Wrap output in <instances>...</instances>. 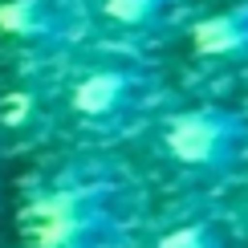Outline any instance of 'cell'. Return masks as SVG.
I'll list each match as a JSON object with an SVG mask.
<instances>
[{
	"instance_id": "8992f818",
	"label": "cell",
	"mask_w": 248,
	"mask_h": 248,
	"mask_svg": "<svg viewBox=\"0 0 248 248\" xmlns=\"http://www.w3.org/2000/svg\"><path fill=\"white\" fill-rule=\"evenodd\" d=\"M147 248H232V236L220 216L212 212H187L175 216L163 228H155Z\"/></svg>"
},
{
	"instance_id": "277c9868",
	"label": "cell",
	"mask_w": 248,
	"mask_h": 248,
	"mask_svg": "<svg viewBox=\"0 0 248 248\" xmlns=\"http://www.w3.org/2000/svg\"><path fill=\"white\" fill-rule=\"evenodd\" d=\"M191 45L200 57H244L248 53V0L216 16H203L191 29Z\"/></svg>"
},
{
	"instance_id": "7a4b0ae2",
	"label": "cell",
	"mask_w": 248,
	"mask_h": 248,
	"mask_svg": "<svg viewBox=\"0 0 248 248\" xmlns=\"http://www.w3.org/2000/svg\"><path fill=\"white\" fill-rule=\"evenodd\" d=\"M159 147L175 171L228 175L248 155V122L224 106H195L167 118Z\"/></svg>"
},
{
	"instance_id": "52a82bcc",
	"label": "cell",
	"mask_w": 248,
	"mask_h": 248,
	"mask_svg": "<svg viewBox=\"0 0 248 248\" xmlns=\"http://www.w3.org/2000/svg\"><path fill=\"white\" fill-rule=\"evenodd\" d=\"M171 0H102V16L122 29H151L167 16Z\"/></svg>"
},
{
	"instance_id": "6da1fadb",
	"label": "cell",
	"mask_w": 248,
	"mask_h": 248,
	"mask_svg": "<svg viewBox=\"0 0 248 248\" xmlns=\"http://www.w3.org/2000/svg\"><path fill=\"white\" fill-rule=\"evenodd\" d=\"M139 200L122 179L78 171L29 208V248H134Z\"/></svg>"
},
{
	"instance_id": "3957f363",
	"label": "cell",
	"mask_w": 248,
	"mask_h": 248,
	"mask_svg": "<svg viewBox=\"0 0 248 248\" xmlns=\"http://www.w3.org/2000/svg\"><path fill=\"white\" fill-rule=\"evenodd\" d=\"M142 98H147V74L134 65H118V61L81 69L74 78V86H69L74 118L94 126V130L122 126L126 118L139 114Z\"/></svg>"
},
{
	"instance_id": "5b68a950",
	"label": "cell",
	"mask_w": 248,
	"mask_h": 248,
	"mask_svg": "<svg viewBox=\"0 0 248 248\" xmlns=\"http://www.w3.org/2000/svg\"><path fill=\"white\" fill-rule=\"evenodd\" d=\"M0 29L25 41L61 37L69 29V8L61 0H8L0 4Z\"/></svg>"
}]
</instances>
